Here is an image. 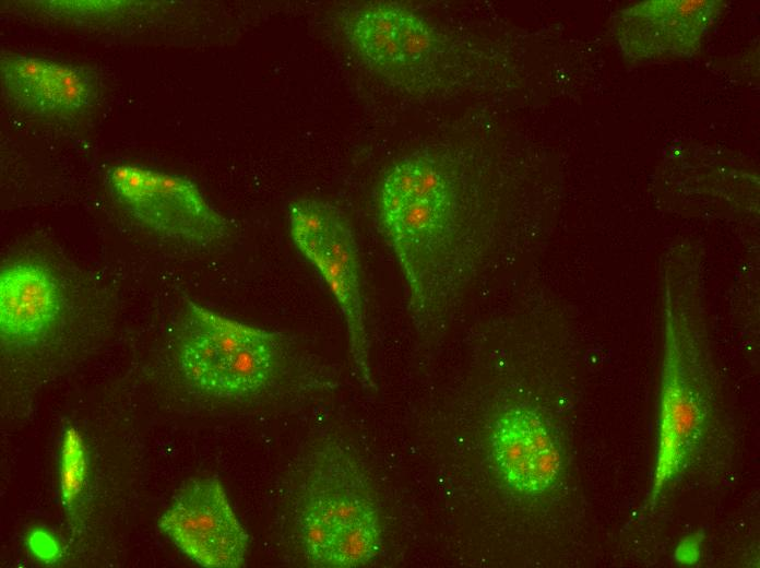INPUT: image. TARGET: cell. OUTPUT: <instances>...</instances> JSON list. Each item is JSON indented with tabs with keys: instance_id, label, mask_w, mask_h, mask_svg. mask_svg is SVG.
Wrapping results in <instances>:
<instances>
[{
	"instance_id": "1",
	"label": "cell",
	"mask_w": 760,
	"mask_h": 568,
	"mask_svg": "<svg viewBox=\"0 0 760 568\" xmlns=\"http://www.w3.org/2000/svg\"><path fill=\"white\" fill-rule=\"evenodd\" d=\"M378 209L415 318L424 323L438 319L474 268L455 168L430 151L404 156L382 179Z\"/></svg>"
},
{
	"instance_id": "2",
	"label": "cell",
	"mask_w": 760,
	"mask_h": 568,
	"mask_svg": "<svg viewBox=\"0 0 760 568\" xmlns=\"http://www.w3.org/2000/svg\"><path fill=\"white\" fill-rule=\"evenodd\" d=\"M702 301L699 268L669 259L663 276L658 433L649 507L692 462L712 424L715 381Z\"/></svg>"
},
{
	"instance_id": "3",
	"label": "cell",
	"mask_w": 760,
	"mask_h": 568,
	"mask_svg": "<svg viewBox=\"0 0 760 568\" xmlns=\"http://www.w3.org/2000/svg\"><path fill=\"white\" fill-rule=\"evenodd\" d=\"M295 526L306 559L317 567L369 564L382 541L370 480L356 457L328 440L307 458L295 500Z\"/></svg>"
},
{
	"instance_id": "4",
	"label": "cell",
	"mask_w": 760,
	"mask_h": 568,
	"mask_svg": "<svg viewBox=\"0 0 760 568\" xmlns=\"http://www.w3.org/2000/svg\"><path fill=\"white\" fill-rule=\"evenodd\" d=\"M341 28L365 67L408 93L456 90L477 70L475 50L399 2L351 7Z\"/></svg>"
},
{
	"instance_id": "5",
	"label": "cell",
	"mask_w": 760,
	"mask_h": 568,
	"mask_svg": "<svg viewBox=\"0 0 760 568\" xmlns=\"http://www.w3.org/2000/svg\"><path fill=\"white\" fill-rule=\"evenodd\" d=\"M284 354L277 332L257 328L188 301L175 341L183 382L200 394L225 400L268 389Z\"/></svg>"
},
{
	"instance_id": "6",
	"label": "cell",
	"mask_w": 760,
	"mask_h": 568,
	"mask_svg": "<svg viewBox=\"0 0 760 568\" xmlns=\"http://www.w3.org/2000/svg\"><path fill=\"white\" fill-rule=\"evenodd\" d=\"M288 224L294 244L320 272L343 313L358 379L372 388L358 247L346 215L328 201L299 198L289 204Z\"/></svg>"
},
{
	"instance_id": "7",
	"label": "cell",
	"mask_w": 760,
	"mask_h": 568,
	"mask_svg": "<svg viewBox=\"0 0 760 568\" xmlns=\"http://www.w3.org/2000/svg\"><path fill=\"white\" fill-rule=\"evenodd\" d=\"M111 198L134 221L158 236L207 247L227 237L229 223L189 179L135 163L106 171Z\"/></svg>"
},
{
	"instance_id": "8",
	"label": "cell",
	"mask_w": 760,
	"mask_h": 568,
	"mask_svg": "<svg viewBox=\"0 0 760 568\" xmlns=\"http://www.w3.org/2000/svg\"><path fill=\"white\" fill-rule=\"evenodd\" d=\"M158 526L200 566L237 568L245 563L248 535L217 477L189 481L162 514Z\"/></svg>"
},
{
	"instance_id": "9",
	"label": "cell",
	"mask_w": 760,
	"mask_h": 568,
	"mask_svg": "<svg viewBox=\"0 0 760 568\" xmlns=\"http://www.w3.org/2000/svg\"><path fill=\"white\" fill-rule=\"evenodd\" d=\"M722 0H646L616 15L613 36L624 56L655 61L694 55L720 19Z\"/></svg>"
},
{
	"instance_id": "10",
	"label": "cell",
	"mask_w": 760,
	"mask_h": 568,
	"mask_svg": "<svg viewBox=\"0 0 760 568\" xmlns=\"http://www.w3.org/2000/svg\"><path fill=\"white\" fill-rule=\"evenodd\" d=\"M3 96L24 114L51 122H74L99 99L97 76L87 68L40 56L4 52L0 58Z\"/></svg>"
},
{
	"instance_id": "11",
	"label": "cell",
	"mask_w": 760,
	"mask_h": 568,
	"mask_svg": "<svg viewBox=\"0 0 760 568\" xmlns=\"http://www.w3.org/2000/svg\"><path fill=\"white\" fill-rule=\"evenodd\" d=\"M491 458L502 482L514 493L541 495L558 481L562 459L541 415L524 404L504 407L494 421Z\"/></svg>"
},
{
	"instance_id": "12",
	"label": "cell",
	"mask_w": 760,
	"mask_h": 568,
	"mask_svg": "<svg viewBox=\"0 0 760 568\" xmlns=\"http://www.w3.org/2000/svg\"><path fill=\"white\" fill-rule=\"evenodd\" d=\"M63 307L61 287L45 265L15 261L0 274V334L9 346H29L44 338Z\"/></svg>"
},
{
	"instance_id": "13",
	"label": "cell",
	"mask_w": 760,
	"mask_h": 568,
	"mask_svg": "<svg viewBox=\"0 0 760 568\" xmlns=\"http://www.w3.org/2000/svg\"><path fill=\"white\" fill-rule=\"evenodd\" d=\"M31 13L70 25L100 26L111 23L136 22L141 16L155 14L159 4L139 1H31Z\"/></svg>"
}]
</instances>
